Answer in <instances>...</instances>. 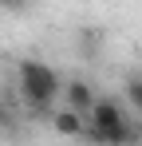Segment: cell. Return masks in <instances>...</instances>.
<instances>
[{
  "instance_id": "1",
  "label": "cell",
  "mask_w": 142,
  "mask_h": 146,
  "mask_svg": "<svg viewBox=\"0 0 142 146\" xmlns=\"http://www.w3.org/2000/svg\"><path fill=\"white\" fill-rule=\"evenodd\" d=\"M83 134L99 146H134V126L126 122V115H122V107L115 99H95L91 103Z\"/></svg>"
},
{
  "instance_id": "2",
  "label": "cell",
  "mask_w": 142,
  "mask_h": 146,
  "mask_svg": "<svg viewBox=\"0 0 142 146\" xmlns=\"http://www.w3.org/2000/svg\"><path fill=\"white\" fill-rule=\"evenodd\" d=\"M16 83H20V95L32 107H47L63 91V79L55 75V67H47L44 59H24L20 71H16Z\"/></svg>"
},
{
  "instance_id": "3",
  "label": "cell",
  "mask_w": 142,
  "mask_h": 146,
  "mask_svg": "<svg viewBox=\"0 0 142 146\" xmlns=\"http://www.w3.org/2000/svg\"><path fill=\"white\" fill-rule=\"evenodd\" d=\"M59 95L67 99V111H79V115H87L91 103L99 99V95H95V87L87 83V79H67V87H63Z\"/></svg>"
},
{
  "instance_id": "4",
  "label": "cell",
  "mask_w": 142,
  "mask_h": 146,
  "mask_svg": "<svg viewBox=\"0 0 142 146\" xmlns=\"http://www.w3.org/2000/svg\"><path fill=\"white\" fill-rule=\"evenodd\" d=\"M51 126H55V134H63V138H79V134L87 130V119H83L79 111H67V107H63V111L51 119Z\"/></svg>"
},
{
  "instance_id": "5",
  "label": "cell",
  "mask_w": 142,
  "mask_h": 146,
  "mask_svg": "<svg viewBox=\"0 0 142 146\" xmlns=\"http://www.w3.org/2000/svg\"><path fill=\"white\" fill-rule=\"evenodd\" d=\"M126 99H130V103L142 111V75H134V79L126 83Z\"/></svg>"
},
{
  "instance_id": "6",
  "label": "cell",
  "mask_w": 142,
  "mask_h": 146,
  "mask_svg": "<svg viewBox=\"0 0 142 146\" xmlns=\"http://www.w3.org/2000/svg\"><path fill=\"white\" fill-rule=\"evenodd\" d=\"M0 8H8V12H28L32 0H0Z\"/></svg>"
},
{
  "instance_id": "7",
  "label": "cell",
  "mask_w": 142,
  "mask_h": 146,
  "mask_svg": "<svg viewBox=\"0 0 142 146\" xmlns=\"http://www.w3.org/2000/svg\"><path fill=\"white\" fill-rule=\"evenodd\" d=\"M134 146H142V142H134Z\"/></svg>"
}]
</instances>
